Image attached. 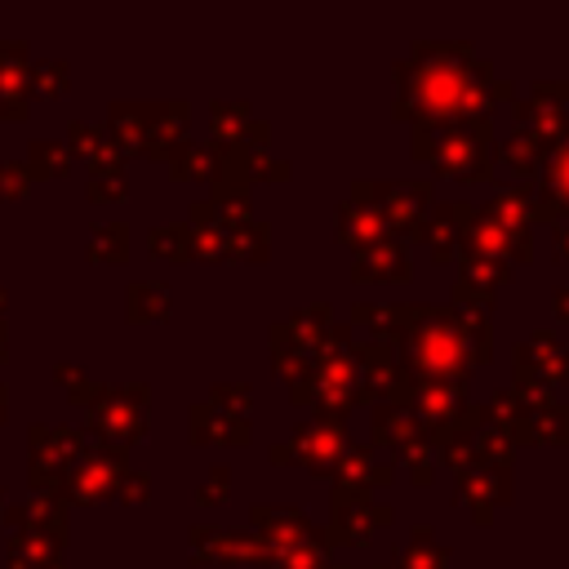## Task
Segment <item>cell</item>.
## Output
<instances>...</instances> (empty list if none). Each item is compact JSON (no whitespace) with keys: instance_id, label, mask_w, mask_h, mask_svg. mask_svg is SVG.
Returning <instances> with one entry per match:
<instances>
[{"instance_id":"obj_1","label":"cell","mask_w":569,"mask_h":569,"mask_svg":"<svg viewBox=\"0 0 569 569\" xmlns=\"http://www.w3.org/2000/svg\"><path fill=\"white\" fill-rule=\"evenodd\" d=\"M471 62L467 49H445V44H422L418 49V67H413V102L418 116H445V111H462V102L471 98Z\"/></svg>"},{"instance_id":"obj_2","label":"cell","mask_w":569,"mask_h":569,"mask_svg":"<svg viewBox=\"0 0 569 569\" xmlns=\"http://www.w3.org/2000/svg\"><path fill=\"white\" fill-rule=\"evenodd\" d=\"M436 164L440 169H449V173H458V178H480L485 169L476 164V142L471 138H445V151L436 156Z\"/></svg>"},{"instance_id":"obj_3","label":"cell","mask_w":569,"mask_h":569,"mask_svg":"<svg viewBox=\"0 0 569 569\" xmlns=\"http://www.w3.org/2000/svg\"><path fill=\"white\" fill-rule=\"evenodd\" d=\"M116 471H120V462H116V453H98L80 476H76V493L89 502V498H102L107 493V485L116 480Z\"/></svg>"},{"instance_id":"obj_4","label":"cell","mask_w":569,"mask_h":569,"mask_svg":"<svg viewBox=\"0 0 569 569\" xmlns=\"http://www.w3.org/2000/svg\"><path fill=\"white\" fill-rule=\"evenodd\" d=\"M551 182H556V187H560V191L569 196V147L560 151V160H556V173H551Z\"/></svg>"}]
</instances>
